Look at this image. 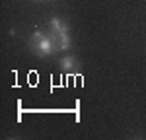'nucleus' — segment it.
I'll list each match as a JSON object with an SVG mask.
<instances>
[{
    "label": "nucleus",
    "mask_w": 146,
    "mask_h": 140,
    "mask_svg": "<svg viewBox=\"0 0 146 140\" xmlns=\"http://www.w3.org/2000/svg\"><path fill=\"white\" fill-rule=\"evenodd\" d=\"M49 35L53 39L55 53H60V51H68L70 49V35L68 33H53V31H49Z\"/></svg>",
    "instance_id": "nucleus-2"
},
{
    "label": "nucleus",
    "mask_w": 146,
    "mask_h": 140,
    "mask_svg": "<svg viewBox=\"0 0 146 140\" xmlns=\"http://www.w3.org/2000/svg\"><path fill=\"white\" fill-rule=\"evenodd\" d=\"M60 70L62 72H74L78 70V62L74 57H62L60 58Z\"/></svg>",
    "instance_id": "nucleus-4"
},
{
    "label": "nucleus",
    "mask_w": 146,
    "mask_h": 140,
    "mask_svg": "<svg viewBox=\"0 0 146 140\" xmlns=\"http://www.w3.org/2000/svg\"><path fill=\"white\" fill-rule=\"evenodd\" d=\"M27 45H29V49L33 51L37 57H49V55L55 53V45H53L51 35L45 33V31H41V29H37V31L31 33Z\"/></svg>",
    "instance_id": "nucleus-1"
},
{
    "label": "nucleus",
    "mask_w": 146,
    "mask_h": 140,
    "mask_svg": "<svg viewBox=\"0 0 146 140\" xmlns=\"http://www.w3.org/2000/svg\"><path fill=\"white\" fill-rule=\"evenodd\" d=\"M49 31H53V33H68V25L60 18H51L49 20Z\"/></svg>",
    "instance_id": "nucleus-3"
}]
</instances>
